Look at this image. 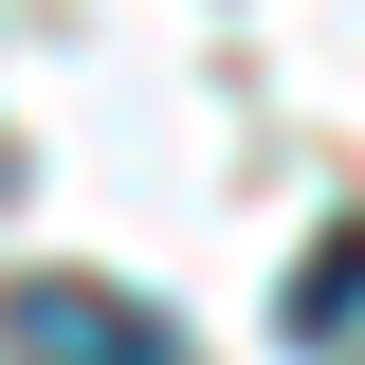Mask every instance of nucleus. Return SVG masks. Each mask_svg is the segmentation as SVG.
Segmentation results:
<instances>
[{
    "label": "nucleus",
    "instance_id": "1",
    "mask_svg": "<svg viewBox=\"0 0 365 365\" xmlns=\"http://www.w3.org/2000/svg\"><path fill=\"white\" fill-rule=\"evenodd\" d=\"M0 365H201V347L110 274H0Z\"/></svg>",
    "mask_w": 365,
    "mask_h": 365
},
{
    "label": "nucleus",
    "instance_id": "2",
    "mask_svg": "<svg viewBox=\"0 0 365 365\" xmlns=\"http://www.w3.org/2000/svg\"><path fill=\"white\" fill-rule=\"evenodd\" d=\"M274 329H292V347H347V329H365V220L311 237V274H292V311H274Z\"/></svg>",
    "mask_w": 365,
    "mask_h": 365
},
{
    "label": "nucleus",
    "instance_id": "3",
    "mask_svg": "<svg viewBox=\"0 0 365 365\" xmlns=\"http://www.w3.org/2000/svg\"><path fill=\"white\" fill-rule=\"evenodd\" d=\"M0 182H19V165H0Z\"/></svg>",
    "mask_w": 365,
    "mask_h": 365
}]
</instances>
